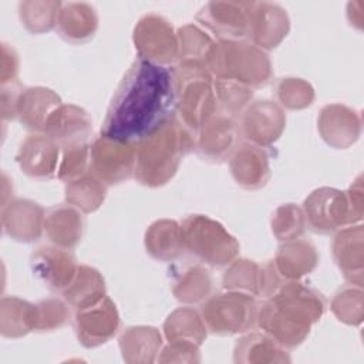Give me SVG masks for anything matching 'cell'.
Wrapping results in <instances>:
<instances>
[{
	"label": "cell",
	"mask_w": 364,
	"mask_h": 364,
	"mask_svg": "<svg viewBox=\"0 0 364 364\" xmlns=\"http://www.w3.org/2000/svg\"><path fill=\"white\" fill-rule=\"evenodd\" d=\"M165 334L172 343L181 341L199 346L206 337V327L195 310L182 307L168 317L165 323Z\"/></svg>",
	"instance_id": "cell-32"
},
{
	"label": "cell",
	"mask_w": 364,
	"mask_h": 364,
	"mask_svg": "<svg viewBox=\"0 0 364 364\" xmlns=\"http://www.w3.org/2000/svg\"><path fill=\"white\" fill-rule=\"evenodd\" d=\"M44 229L51 242L61 247H73L78 243L84 230V219L68 205H58L47 210Z\"/></svg>",
	"instance_id": "cell-25"
},
{
	"label": "cell",
	"mask_w": 364,
	"mask_h": 364,
	"mask_svg": "<svg viewBox=\"0 0 364 364\" xmlns=\"http://www.w3.org/2000/svg\"><path fill=\"white\" fill-rule=\"evenodd\" d=\"M256 300L243 291L216 294L203 304V321L218 334H233L249 330L257 320Z\"/></svg>",
	"instance_id": "cell-7"
},
{
	"label": "cell",
	"mask_w": 364,
	"mask_h": 364,
	"mask_svg": "<svg viewBox=\"0 0 364 364\" xmlns=\"http://www.w3.org/2000/svg\"><path fill=\"white\" fill-rule=\"evenodd\" d=\"M145 247L158 260L168 262L176 259L183 249L181 226L169 219L156 220L145 233Z\"/></svg>",
	"instance_id": "cell-26"
},
{
	"label": "cell",
	"mask_w": 364,
	"mask_h": 364,
	"mask_svg": "<svg viewBox=\"0 0 364 364\" xmlns=\"http://www.w3.org/2000/svg\"><path fill=\"white\" fill-rule=\"evenodd\" d=\"M176 36L179 44L178 58H181V64L206 68L209 53L215 44L210 37L193 24L181 27Z\"/></svg>",
	"instance_id": "cell-31"
},
{
	"label": "cell",
	"mask_w": 364,
	"mask_h": 364,
	"mask_svg": "<svg viewBox=\"0 0 364 364\" xmlns=\"http://www.w3.org/2000/svg\"><path fill=\"white\" fill-rule=\"evenodd\" d=\"M206 68L179 65L173 71L175 118L195 138L203 124L215 114L216 92Z\"/></svg>",
	"instance_id": "cell-4"
},
{
	"label": "cell",
	"mask_w": 364,
	"mask_h": 364,
	"mask_svg": "<svg viewBox=\"0 0 364 364\" xmlns=\"http://www.w3.org/2000/svg\"><path fill=\"white\" fill-rule=\"evenodd\" d=\"M276 94L282 105L290 109L309 107L314 98L313 88L300 78H283L277 82Z\"/></svg>",
	"instance_id": "cell-36"
},
{
	"label": "cell",
	"mask_w": 364,
	"mask_h": 364,
	"mask_svg": "<svg viewBox=\"0 0 364 364\" xmlns=\"http://www.w3.org/2000/svg\"><path fill=\"white\" fill-rule=\"evenodd\" d=\"M361 226L355 229L348 228L341 230L333 243V253L338 267L344 272V276L353 280V274L361 277L363 270V252H361Z\"/></svg>",
	"instance_id": "cell-29"
},
{
	"label": "cell",
	"mask_w": 364,
	"mask_h": 364,
	"mask_svg": "<svg viewBox=\"0 0 364 364\" xmlns=\"http://www.w3.org/2000/svg\"><path fill=\"white\" fill-rule=\"evenodd\" d=\"M90 158L94 173L102 182L119 183L134 173L136 145L100 136L90 148Z\"/></svg>",
	"instance_id": "cell-11"
},
{
	"label": "cell",
	"mask_w": 364,
	"mask_h": 364,
	"mask_svg": "<svg viewBox=\"0 0 364 364\" xmlns=\"http://www.w3.org/2000/svg\"><path fill=\"white\" fill-rule=\"evenodd\" d=\"M60 145L46 134L30 135L21 145L17 161L24 173L33 178H51L58 171Z\"/></svg>",
	"instance_id": "cell-17"
},
{
	"label": "cell",
	"mask_w": 364,
	"mask_h": 364,
	"mask_svg": "<svg viewBox=\"0 0 364 364\" xmlns=\"http://www.w3.org/2000/svg\"><path fill=\"white\" fill-rule=\"evenodd\" d=\"M306 226L304 213L293 203L280 206L272 219V229L279 240L297 239Z\"/></svg>",
	"instance_id": "cell-35"
},
{
	"label": "cell",
	"mask_w": 364,
	"mask_h": 364,
	"mask_svg": "<svg viewBox=\"0 0 364 364\" xmlns=\"http://www.w3.org/2000/svg\"><path fill=\"white\" fill-rule=\"evenodd\" d=\"M173 115V71L166 65L138 58L117 88L101 128V136L136 145Z\"/></svg>",
	"instance_id": "cell-1"
},
{
	"label": "cell",
	"mask_w": 364,
	"mask_h": 364,
	"mask_svg": "<svg viewBox=\"0 0 364 364\" xmlns=\"http://www.w3.org/2000/svg\"><path fill=\"white\" fill-rule=\"evenodd\" d=\"M65 198L70 205L88 213L100 208L105 198V185L95 173L84 172L67 182Z\"/></svg>",
	"instance_id": "cell-30"
},
{
	"label": "cell",
	"mask_w": 364,
	"mask_h": 364,
	"mask_svg": "<svg viewBox=\"0 0 364 364\" xmlns=\"http://www.w3.org/2000/svg\"><path fill=\"white\" fill-rule=\"evenodd\" d=\"M206 68L218 80L236 81L250 88L264 85L272 75L267 54L243 40L215 43L209 53Z\"/></svg>",
	"instance_id": "cell-5"
},
{
	"label": "cell",
	"mask_w": 364,
	"mask_h": 364,
	"mask_svg": "<svg viewBox=\"0 0 364 364\" xmlns=\"http://www.w3.org/2000/svg\"><path fill=\"white\" fill-rule=\"evenodd\" d=\"M198 151L209 161H223L235 151L239 129L230 115L213 114L198 134Z\"/></svg>",
	"instance_id": "cell-15"
},
{
	"label": "cell",
	"mask_w": 364,
	"mask_h": 364,
	"mask_svg": "<svg viewBox=\"0 0 364 364\" xmlns=\"http://www.w3.org/2000/svg\"><path fill=\"white\" fill-rule=\"evenodd\" d=\"M118 326V311L115 304L107 296L88 307L77 310L75 314L77 336L85 347L105 343L117 333Z\"/></svg>",
	"instance_id": "cell-12"
},
{
	"label": "cell",
	"mask_w": 364,
	"mask_h": 364,
	"mask_svg": "<svg viewBox=\"0 0 364 364\" xmlns=\"http://www.w3.org/2000/svg\"><path fill=\"white\" fill-rule=\"evenodd\" d=\"M212 290V277L202 267H191L173 286V294L185 303H198L209 297Z\"/></svg>",
	"instance_id": "cell-34"
},
{
	"label": "cell",
	"mask_w": 364,
	"mask_h": 364,
	"mask_svg": "<svg viewBox=\"0 0 364 364\" xmlns=\"http://www.w3.org/2000/svg\"><path fill=\"white\" fill-rule=\"evenodd\" d=\"M98 17L92 6L87 3L63 4L57 17V27L67 41L82 43L91 38L97 30Z\"/></svg>",
	"instance_id": "cell-24"
},
{
	"label": "cell",
	"mask_w": 364,
	"mask_h": 364,
	"mask_svg": "<svg viewBox=\"0 0 364 364\" xmlns=\"http://www.w3.org/2000/svg\"><path fill=\"white\" fill-rule=\"evenodd\" d=\"M31 269L47 287L64 290L73 282L78 266L67 250L40 247L31 256Z\"/></svg>",
	"instance_id": "cell-18"
},
{
	"label": "cell",
	"mask_w": 364,
	"mask_h": 364,
	"mask_svg": "<svg viewBox=\"0 0 364 364\" xmlns=\"http://www.w3.org/2000/svg\"><path fill=\"white\" fill-rule=\"evenodd\" d=\"M354 206L350 196L331 188H320L310 193L303 203L307 225L317 233H328L347 222H353ZM361 210L360 208H357Z\"/></svg>",
	"instance_id": "cell-9"
},
{
	"label": "cell",
	"mask_w": 364,
	"mask_h": 364,
	"mask_svg": "<svg viewBox=\"0 0 364 364\" xmlns=\"http://www.w3.org/2000/svg\"><path fill=\"white\" fill-rule=\"evenodd\" d=\"M318 128L328 144L337 148H346L357 138L360 121L347 107L333 104L321 109Z\"/></svg>",
	"instance_id": "cell-23"
},
{
	"label": "cell",
	"mask_w": 364,
	"mask_h": 364,
	"mask_svg": "<svg viewBox=\"0 0 364 364\" xmlns=\"http://www.w3.org/2000/svg\"><path fill=\"white\" fill-rule=\"evenodd\" d=\"M61 6L60 1H21L18 4L20 18L28 31L44 33L57 24Z\"/></svg>",
	"instance_id": "cell-33"
},
{
	"label": "cell",
	"mask_w": 364,
	"mask_h": 364,
	"mask_svg": "<svg viewBox=\"0 0 364 364\" xmlns=\"http://www.w3.org/2000/svg\"><path fill=\"white\" fill-rule=\"evenodd\" d=\"M286 124L282 108L272 101H257L252 104L242 119L243 135L257 146H267L274 142Z\"/></svg>",
	"instance_id": "cell-13"
},
{
	"label": "cell",
	"mask_w": 364,
	"mask_h": 364,
	"mask_svg": "<svg viewBox=\"0 0 364 364\" xmlns=\"http://www.w3.org/2000/svg\"><path fill=\"white\" fill-rule=\"evenodd\" d=\"M61 105L60 97L48 88L36 87L20 90L16 104L14 117L33 131H44L50 115Z\"/></svg>",
	"instance_id": "cell-20"
},
{
	"label": "cell",
	"mask_w": 364,
	"mask_h": 364,
	"mask_svg": "<svg viewBox=\"0 0 364 364\" xmlns=\"http://www.w3.org/2000/svg\"><path fill=\"white\" fill-rule=\"evenodd\" d=\"M1 333L6 337H20L36 328L37 306L18 297L1 299Z\"/></svg>",
	"instance_id": "cell-28"
},
{
	"label": "cell",
	"mask_w": 364,
	"mask_h": 364,
	"mask_svg": "<svg viewBox=\"0 0 364 364\" xmlns=\"http://www.w3.org/2000/svg\"><path fill=\"white\" fill-rule=\"evenodd\" d=\"M3 230L18 242H33L41 236L44 228L43 208L28 199H17L3 206Z\"/></svg>",
	"instance_id": "cell-19"
},
{
	"label": "cell",
	"mask_w": 364,
	"mask_h": 364,
	"mask_svg": "<svg viewBox=\"0 0 364 364\" xmlns=\"http://www.w3.org/2000/svg\"><path fill=\"white\" fill-rule=\"evenodd\" d=\"M230 169L235 181L246 189H259L269 179L267 156L253 144H243L235 149Z\"/></svg>",
	"instance_id": "cell-21"
},
{
	"label": "cell",
	"mask_w": 364,
	"mask_h": 364,
	"mask_svg": "<svg viewBox=\"0 0 364 364\" xmlns=\"http://www.w3.org/2000/svg\"><path fill=\"white\" fill-rule=\"evenodd\" d=\"M90 158L88 144H80L73 146H65L63 158L58 166V178L70 182L84 172H87V162Z\"/></svg>",
	"instance_id": "cell-38"
},
{
	"label": "cell",
	"mask_w": 364,
	"mask_h": 364,
	"mask_svg": "<svg viewBox=\"0 0 364 364\" xmlns=\"http://www.w3.org/2000/svg\"><path fill=\"white\" fill-rule=\"evenodd\" d=\"M215 92L218 101L223 105L228 115L237 114L253 94L250 87L230 80H216Z\"/></svg>",
	"instance_id": "cell-37"
},
{
	"label": "cell",
	"mask_w": 364,
	"mask_h": 364,
	"mask_svg": "<svg viewBox=\"0 0 364 364\" xmlns=\"http://www.w3.org/2000/svg\"><path fill=\"white\" fill-rule=\"evenodd\" d=\"M277 274L284 280H297L310 273L317 264L316 247L306 240H287L272 262Z\"/></svg>",
	"instance_id": "cell-22"
},
{
	"label": "cell",
	"mask_w": 364,
	"mask_h": 364,
	"mask_svg": "<svg viewBox=\"0 0 364 364\" xmlns=\"http://www.w3.org/2000/svg\"><path fill=\"white\" fill-rule=\"evenodd\" d=\"M135 48L139 58L165 65L175 61L179 55L178 36L173 33L172 24L162 16H144L134 30Z\"/></svg>",
	"instance_id": "cell-8"
},
{
	"label": "cell",
	"mask_w": 364,
	"mask_h": 364,
	"mask_svg": "<svg viewBox=\"0 0 364 364\" xmlns=\"http://www.w3.org/2000/svg\"><path fill=\"white\" fill-rule=\"evenodd\" d=\"M361 294V291L353 290V287L343 289L336 294L333 301V310L337 317L346 323H360L361 321V310L353 309L354 299Z\"/></svg>",
	"instance_id": "cell-40"
},
{
	"label": "cell",
	"mask_w": 364,
	"mask_h": 364,
	"mask_svg": "<svg viewBox=\"0 0 364 364\" xmlns=\"http://www.w3.org/2000/svg\"><path fill=\"white\" fill-rule=\"evenodd\" d=\"M61 148L87 144L91 132V119L75 105H60L48 118L43 131Z\"/></svg>",
	"instance_id": "cell-16"
},
{
	"label": "cell",
	"mask_w": 364,
	"mask_h": 364,
	"mask_svg": "<svg viewBox=\"0 0 364 364\" xmlns=\"http://www.w3.org/2000/svg\"><path fill=\"white\" fill-rule=\"evenodd\" d=\"M252 7L253 1H210L199 10L196 18L220 41H242L249 38Z\"/></svg>",
	"instance_id": "cell-10"
},
{
	"label": "cell",
	"mask_w": 364,
	"mask_h": 364,
	"mask_svg": "<svg viewBox=\"0 0 364 364\" xmlns=\"http://www.w3.org/2000/svg\"><path fill=\"white\" fill-rule=\"evenodd\" d=\"M70 317L67 306L55 299H48L37 304V330H51L61 327Z\"/></svg>",
	"instance_id": "cell-39"
},
{
	"label": "cell",
	"mask_w": 364,
	"mask_h": 364,
	"mask_svg": "<svg viewBox=\"0 0 364 364\" xmlns=\"http://www.w3.org/2000/svg\"><path fill=\"white\" fill-rule=\"evenodd\" d=\"M193 145V136L173 115L156 132L136 144L135 178L148 186L166 183L176 172L181 158Z\"/></svg>",
	"instance_id": "cell-3"
},
{
	"label": "cell",
	"mask_w": 364,
	"mask_h": 364,
	"mask_svg": "<svg viewBox=\"0 0 364 364\" xmlns=\"http://www.w3.org/2000/svg\"><path fill=\"white\" fill-rule=\"evenodd\" d=\"M64 299L75 310L97 303L105 296L104 279L98 270L90 266H78L73 282L63 290Z\"/></svg>",
	"instance_id": "cell-27"
},
{
	"label": "cell",
	"mask_w": 364,
	"mask_h": 364,
	"mask_svg": "<svg viewBox=\"0 0 364 364\" xmlns=\"http://www.w3.org/2000/svg\"><path fill=\"white\" fill-rule=\"evenodd\" d=\"M259 309L257 323L283 347L300 344L324 311L323 297L294 280L286 282Z\"/></svg>",
	"instance_id": "cell-2"
},
{
	"label": "cell",
	"mask_w": 364,
	"mask_h": 364,
	"mask_svg": "<svg viewBox=\"0 0 364 364\" xmlns=\"http://www.w3.org/2000/svg\"><path fill=\"white\" fill-rule=\"evenodd\" d=\"M183 249L202 263L220 267L230 263L239 250L236 239L216 220L192 215L181 225Z\"/></svg>",
	"instance_id": "cell-6"
},
{
	"label": "cell",
	"mask_w": 364,
	"mask_h": 364,
	"mask_svg": "<svg viewBox=\"0 0 364 364\" xmlns=\"http://www.w3.org/2000/svg\"><path fill=\"white\" fill-rule=\"evenodd\" d=\"M290 21L283 7L273 3H253L250 33L253 44L259 48H274L289 33Z\"/></svg>",
	"instance_id": "cell-14"
}]
</instances>
